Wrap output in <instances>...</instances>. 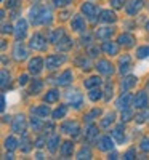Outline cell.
Instances as JSON below:
<instances>
[{"instance_id": "3957f363", "label": "cell", "mask_w": 149, "mask_h": 160, "mask_svg": "<svg viewBox=\"0 0 149 160\" xmlns=\"http://www.w3.org/2000/svg\"><path fill=\"white\" fill-rule=\"evenodd\" d=\"M100 66H101V68H100V71L101 72H104V74H109V72H112V69H107V68H109V64H107V62H100Z\"/></svg>"}, {"instance_id": "277c9868", "label": "cell", "mask_w": 149, "mask_h": 160, "mask_svg": "<svg viewBox=\"0 0 149 160\" xmlns=\"http://www.w3.org/2000/svg\"><path fill=\"white\" fill-rule=\"evenodd\" d=\"M59 62V58L56 56V58H51L50 61H48V69H55V66Z\"/></svg>"}, {"instance_id": "8992f818", "label": "cell", "mask_w": 149, "mask_h": 160, "mask_svg": "<svg viewBox=\"0 0 149 160\" xmlns=\"http://www.w3.org/2000/svg\"><path fill=\"white\" fill-rule=\"evenodd\" d=\"M74 28H75V31H82V29H84L82 22H80V18H77V19L74 21Z\"/></svg>"}, {"instance_id": "30bf717a", "label": "cell", "mask_w": 149, "mask_h": 160, "mask_svg": "<svg viewBox=\"0 0 149 160\" xmlns=\"http://www.w3.org/2000/svg\"><path fill=\"white\" fill-rule=\"evenodd\" d=\"M91 93H93V95H90V98H91V99H96V98H100V96H101V95H100L101 91H91Z\"/></svg>"}, {"instance_id": "7a4b0ae2", "label": "cell", "mask_w": 149, "mask_h": 160, "mask_svg": "<svg viewBox=\"0 0 149 160\" xmlns=\"http://www.w3.org/2000/svg\"><path fill=\"white\" fill-rule=\"evenodd\" d=\"M135 102H136L138 108H144V106H146V95H144V93H141V95L138 96V99L135 101Z\"/></svg>"}, {"instance_id": "9c48e42d", "label": "cell", "mask_w": 149, "mask_h": 160, "mask_svg": "<svg viewBox=\"0 0 149 160\" xmlns=\"http://www.w3.org/2000/svg\"><path fill=\"white\" fill-rule=\"evenodd\" d=\"M56 96H58V95H56V91H51V95H48V96H47V101H50V102H51V101H55V99H56Z\"/></svg>"}, {"instance_id": "8fae6325", "label": "cell", "mask_w": 149, "mask_h": 160, "mask_svg": "<svg viewBox=\"0 0 149 160\" xmlns=\"http://www.w3.org/2000/svg\"><path fill=\"white\" fill-rule=\"evenodd\" d=\"M64 112H66V109H61V111L58 109V111L55 112V117H63V115H64Z\"/></svg>"}, {"instance_id": "ba28073f", "label": "cell", "mask_w": 149, "mask_h": 160, "mask_svg": "<svg viewBox=\"0 0 149 160\" xmlns=\"http://www.w3.org/2000/svg\"><path fill=\"white\" fill-rule=\"evenodd\" d=\"M95 83H100V78H96V77L90 78V82H87V87H91V85H95Z\"/></svg>"}, {"instance_id": "52a82bcc", "label": "cell", "mask_w": 149, "mask_h": 160, "mask_svg": "<svg viewBox=\"0 0 149 160\" xmlns=\"http://www.w3.org/2000/svg\"><path fill=\"white\" fill-rule=\"evenodd\" d=\"M16 146V142H15V139L13 138H10V139H7V148H10V149H13Z\"/></svg>"}, {"instance_id": "5b68a950", "label": "cell", "mask_w": 149, "mask_h": 160, "mask_svg": "<svg viewBox=\"0 0 149 160\" xmlns=\"http://www.w3.org/2000/svg\"><path fill=\"white\" fill-rule=\"evenodd\" d=\"M104 50H106V51H109V53H112V55H116L117 47H116V45H109V43H106V45H104Z\"/></svg>"}, {"instance_id": "6da1fadb", "label": "cell", "mask_w": 149, "mask_h": 160, "mask_svg": "<svg viewBox=\"0 0 149 160\" xmlns=\"http://www.w3.org/2000/svg\"><path fill=\"white\" fill-rule=\"evenodd\" d=\"M109 142H112L109 138H103L101 139V146H100V149H103V151H106V149H109V148H112V144L109 146Z\"/></svg>"}]
</instances>
